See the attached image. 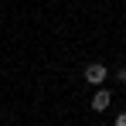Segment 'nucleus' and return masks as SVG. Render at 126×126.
Here are the masks:
<instances>
[{"mask_svg":"<svg viewBox=\"0 0 126 126\" xmlns=\"http://www.w3.org/2000/svg\"><path fill=\"white\" fill-rule=\"evenodd\" d=\"M116 126H126V112H119V116H116Z\"/></svg>","mask_w":126,"mask_h":126,"instance_id":"7ed1b4c3","label":"nucleus"},{"mask_svg":"<svg viewBox=\"0 0 126 126\" xmlns=\"http://www.w3.org/2000/svg\"><path fill=\"white\" fill-rule=\"evenodd\" d=\"M85 82L89 85H102L106 82V65H99V62L85 65Z\"/></svg>","mask_w":126,"mask_h":126,"instance_id":"f257e3e1","label":"nucleus"},{"mask_svg":"<svg viewBox=\"0 0 126 126\" xmlns=\"http://www.w3.org/2000/svg\"><path fill=\"white\" fill-rule=\"evenodd\" d=\"M116 79H119V82H126V65L119 68V75H116Z\"/></svg>","mask_w":126,"mask_h":126,"instance_id":"20e7f679","label":"nucleus"},{"mask_svg":"<svg viewBox=\"0 0 126 126\" xmlns=\"http://www.w3.org/2000/svg\"><path fill=\"white\" fill-rule=\"evenodd\" d=\"M109 102H112V92H109V89H99V92L92 95V109H95V112L109 109Z\"/></svg>","mask_w":126,"mask_h":126,"instance_id":"f03ea898","label":"nucleus"}]
</instances>
